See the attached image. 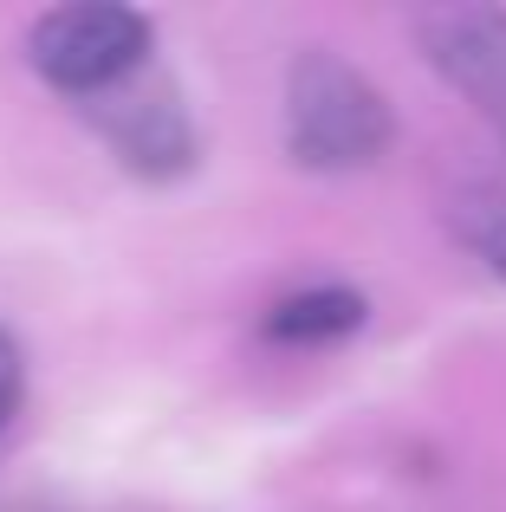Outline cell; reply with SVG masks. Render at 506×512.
Returning <instances> with one entry per match:
<instances>
[{"mask_svg":"<svg viewBox=\"0 0 506 512\" xmlns=\"http://www.w3.org/2000/svg\"><path fill=\"white\" fill-rule=\"evenodd\" d=\"M286 143L305 169H364L390 143V111L331 52H305L286 85Z\"/></svg>","mask_w":506,"mask_h":512,"instance_id":"6da1fadb","label":"cell"},{"mask_svg":"<svg viewBox=\"0 0 506 512\" xmlns=\"http://www.w3.org/2000/svg\"><path fill=\"white\" fill-rule=\"evenodd\" d=\"M150 52V20L130 7H59L33 26V65L59 91H111Z\"/></svg>","mask_w":506,"mask_h":512,"instance_id":"7a4b0ae2","label":"cell"},{"mask_svg":"<svg viewBox=\"0 0 506 512\" xmlns=\"http://www.w3.org/2000/svg\"><path fill=\"white\" fill-rule=\"evenodd\" d=\"M422 52L474 98V111L506 143V7H435L416 20Z\"/></svg>","mask_w":506,"mask_h":512,"instance_id":"3957f363","label":"cell"},{"mask_svg":"<svg viewBox=\"0 0 506 512\" xmlns=\"http://www.w3.org/2000/svg\"><path fill=\"white\" fill-rule=\"evenodd\" d=\"M111 137L117 150H124V163L150 169V175H176L189 169V117H182V104L169 98V91H156V98H137L130 111H111Z\"/></svg>","mask_w":506,"mask_h":512,"instance_id":"277c9868","label":"cell"},{"mask_svg":"<svg viewBox=\"0 0 506 512\" xmlns=\"http://www.w3.org/2000/svg\"><path fill=\"white\" fill-rule=\"evenodd\" d=\"M364 325V299L357 292H338V286H318V292H299V299L273 305L266 318V338L279 344H325V338H344V331Z\"/></svg>","mask_w":506,"mask_h":512,"instance_id":"5b68a950","label":"cell"},{"mask_svg":"<svg viewBox=\"0 0 506 512\" xmlns=\"http://www.w3.org/2000/svg\"><path fill=\"white\" fill-rule=\"evenodd\" d=\"M448 221H455V234L468 240L474 260H487L494 273L506 279V188H461L455 208H448Z\"/></svg>","mask_w":506,"mask_h":512,"instance_id":"8992f818","label":"cell"},{"mask_svg":"<svg viewBox=\"0 0 506 512\" xmlns=\"http://www.w3.org/2000/svg\"><path fill=\"white\" fill-rule=\"evenodd\" d=\"M13 402H20V350H13V338L0 331V422L13 415Z\"/></svg>","mask_w":506,"mask_h":512,"instance_id":"52a82bcc","label":"cell"}]
</instances>
